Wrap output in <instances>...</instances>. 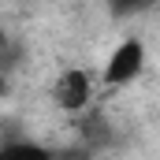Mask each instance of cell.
<instances>
[{
    "mask_svg": "<svg viewBox=\"0 0 160 160\" xmlns=\"http://www.w3.org/2000/svg\"><path fill=\"white\" fill-rule=\"evenodd\" d=\"M142 71H145V45L134 41V38H127V41H119L116 52L108 56V63H104V82H108V86H130Z\"/></svg>",
    "mask_w": 160,
    "mask_h": 160,
    "instance_id": "6da1fadb",
    "label": "cell"
},
{
    "mask_svg": "<svg viewBox=\"0 0 160 160\" xmlns=\"http://www.w3.org/2000/svg\"><path fill=\"white\" fill-rule=\"evenodd\" d=\"M52 101L63 108V112H82V108H89V101H93V78L82 71V67H67L56 86H52Z\"/></svg>",
    "mask_w": 160,
    "mask_h": 160,
    "instance_id": "7a4b0ae2",
    "label": "cell"
},
{
    "mask_svg": "<svg viewBox=\"0 0 160 160\" xmlns=\"http://www.w3.org/2000/svg\"><path fill=\"white\" fill-rule=\"evenodd\" d=\"M153 0H112V11L116 15H134V11H142V8H149Z\"/></svg>",
    "mask_w": 160,
    "mask_h": 160,
    "instance_id": "3957f363",
    "label": "cell"
},
{
    "mask_svg": "<svg viewBox=\"0 0 160 160\" xmlns=\"http://www.w3.org/2000/svg\"><path fill=\"white\" fill-rule=\"evenodd\" d=\"M45 157V149H38V145H4V157Z\"/></svg>",
    "mask_w": 160,
    "mask_h": 160,
    "instance_id": "277c9868",
    "label": "cell"
}]
</instances>
